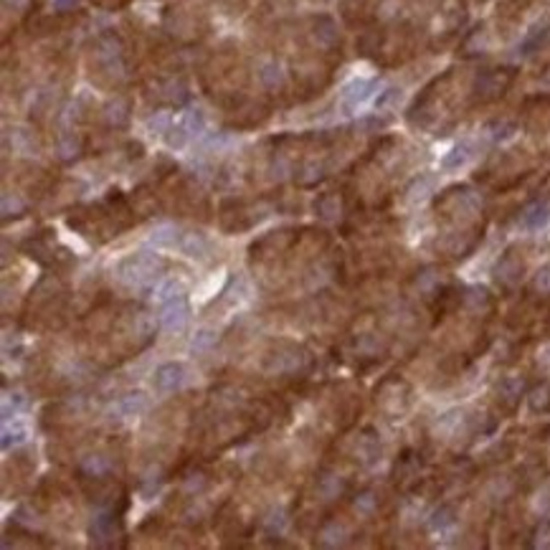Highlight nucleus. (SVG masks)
Listing matches in <instances>:
<instances>
[{
  "instance_id": "nucleus-1",
  "label": "nucleus",
  "mask_w": 550,
  "mask_h": 550,
  "mask_svg": "<svg viewBox=\"0 0 550 550\" xmlns=\"http://www.w3.org/2000/svg\"><path fill=\"white\" fill-rule=\"evenodd\" d=\"M89 66H92V79L100 82V87H117L127 74L125 56H122V43L114 34H101L92 53H89Z\"/></svg>"
},
{
  "instance_id": "nucleus-2",
  "label": "nucleus",
  "mask_w": 550,
  "mask_h": 550,
  "mask_svg": "<svg viewBox=\"0 0 550 550\" xmlns=\"http://www.w3.org/2000/svg\"><path fill=\"white\" fill-rule=\"evenodd\" d=\"M160 269H163V259L155 256V254H148V251H140V254H132L120 262L117 266V279L130 289H140L152 285L158 276H160Z\"/></svg>"
},
{
  "instance_id": "nucleus-3",
  "label": "nucleus",
  "mask_w": 550,
  "mask_h": 550,
  "mask_svg": "<svg viewBox=\"0 0 550 550\" xmlns=\"http://www.w3.org/2000/svg\"><path fill=\"white\" fill-rule=\"evenodd\" d=\"M310 365V355L304 348L289 343V340H279L272 351L264 358V368L275 375H294L302 373Z\"/></svg>"
},
{
  "instance_id": "nucleus-4",
  "label": "nucleus",
  "mask_w": 550,
  "mask_h": 550,
  "mask_svg": "<svg viewBox=\"0 0 550 550\" xmlns=\"http://www.w3.org/2000/svg\"><path fill=\"white\" fill-rule=\"evenodd\" d=\"M375 400H378V406H381L388 416H400V413L409 411V406L413 403V391L403 378L391 375V378H386V381L378 386Z\"/></svg>"
},
{
  "instance_id": "nucleus-5",
  "label": "nucleus",
  "mask_w": 550,
  "mask_h": 550,
  "mask_svg": "<svg viewBox=\"0 0 550 550\" xmlns=\"http://www.w3.org/2000/svg\"><path fill=\"white\" fill-rule=\"evenodd\" d=\"M492 275H495V282H497V287L502 292H515L526 279V256L515 246L507 249L500 256V262L495 264Z\"/></svg>"
},
{
  "instance_id": "nucleus-6",
  "label": "nucleus",
  "mask_w": 550,
  "mask_h": 550,
  "mask_svg": "<svg viewBox=\"0 0 550 550\" xmlns=\"http://www.w3.org/2000/svg\"><path fill=\"white\" fill-rule=\"evenodd\" d=\"M515 79V69H487L477 76L475 82V101L487 104V101L500 100L502 94L510 89Z\"/></svg>"
},
{
  "instance_id": "nucleus-7",
  "label": "nucleus",
  "mask_w": 550,
  "mask_h": 550,
  "mask_svg": "<svg viewBox=\"0 0 550 550\" xmlns=\"http://www.w3.org/2000/svg\"><path fill=\"white\" fill-rule=\"evenodd\" d=\"M89 536H92V543H94L97 548H114V545H117V538H122V523H120V517L112 513L97 515L92 527H89Z\"/></svg>"
},
{
  "instance_id": "nucleus-8",
  "label": "nucleus",
  "mask_w": 550,
  "mask_h": 550,
  "mask_svg": "<svg viewBox=\"0 0 550 550\" xmlns=\"http://www.w3.org/2000/svg\"><path fill=\"white\" fill-rule=\"evenodd\" d=\"M160 323L168 333H183L190 323V304H188L186 294H178L173 300L163 302V313H160Z\"/></svg>"
},
{
  "instance_id": "nucleus-9",
  "label": "nucleus",
  "mask_w": 550,
  "mask_h": 550,
  "mask_svg": "<svg viewBox=\"0 0 550 550\" xmlns=\"http://www.w3.org/2000/svg\"><path fill=\"white\" fill-rule=\"evenodd\" d=\"M186 378H188L186 365L163 363L158 371H155L152 383H155V391H158V393H176V391L183 388Z\"/></svg>"
},
{
  "instance_id": "nucleus-10",
  "label": "nucleus",
  "mask_w": 550,
  "mask_h": 550,
  "mask_svg": "<svg viewBox=\"0 0 550 550\" xmlns=\"http://www.w3.org/2000/svg\"><path fill=\"white\" fill-rule=\"evenodd\" d=\"M352 457H355V462L361 464H373L378 462V457H381V441L375 437V431H363V434H358V437L352 439Z\"/></svg>"
},
{
  "instance_id": "nucleus-11",
  "label": "nucleus",
  "mask_w": 550,
  "mask_h": 550,
  "mask_svg": "<svg viewBox=\"0 0 550 550\" xmlns=\"http://www.w3.org/2000/svg\"><path fill=\"white\" fill-rule=\"evenodd\" d=\"M520 399H523V381L517 378H505L500 386H497V406H500L505 413H513L517 406H520Z\"/></svg>"
},
{
  "instance_id": "nucleus-12",
  "label": "nucleus",
  "mask_w": 550,
  "mask_h": 550,
  "mask_svg": "<svg viewBox=\"0 0 550 550\" xmlns=\"http://www.w3.org/2000/svg\"><path fill=\"white\" fill-rule=\"evenodd\" d=\"M313 38L320 46H325V49L338 46L340 34L335 21H333L330 15H317V18H313Z\"/></svg>"
},
{
  "instance_id": "nucleus-13",
  "label": "nucleus",
  "mask_w": 550,
  "mask_h": 550,
  "mask_svg": "<svg viewBox=\"0 0 550 550\" xmlns=\"http://www.w3.org/2000/svg\"><path fill=\"white\" fill-rule=\"evenodd\" d=\"M348 492V482L343 479L340 475H333V472H325V475L317 477V495H320V500L333 502L343 497Z\"/></svg>"
},
{
  "instance_id": "nucleus-14",
  "label": "nucleus",
  "mask_w": 550,
  "mask_h": 550,
  "mask_svg": "<svg viewBox=\"0 0 550 550\" xmlns=\"http://www.w3.org/2000/svg\"><path fill=\"white\" fill-rule=\"evenodd\" d=\"M178 249L188 254V256L206 259L208 251H211V241L203 236L200 231H183V238H180V246H178Z\"/></svg>"
},
{
  "instance_id": "nucleus-15",
  "label": "nucleus",
  "mask_w": 550,
  "mask_h": 550,
  "mask_svg": "<svg viewBox=\"0 0 550 550\" xmlns=\"http://www.w3.org/2000/svg\"><path fill=\"white\" fill-rule=\"evenodd\" d=\"M269 117V110L256 104V101H249V104H236V112H234V125L238 127H254L264 122Z\"/></svg>"
},
{
  "instance_id": "nucleus-16",
  "label": "nucleus",
  "mask_w": 550,
  "mask_h": 550,
  "mask_svg": "<svg viewBox=\"0 0 550 550\" xmlns=\"http://www.w3.org/2000/svg\"><path fill=\"white\" fill-rule=\"evenodd\" d=\"M419 475H421V459H419V454H413V451L400 454L399 462H396V469H393L396 482H413Z\"/></svg>"
},
{
  "instance_id": "nucleus-17",
  "label": "nucleus",
  "mask_w": 550,
  "mask_h": 550,
  "mask_svg": "<svg viewBox=\"0 0 550 550\" xmlns=\"http://www.w3.org/2000/svg\"><path fill=\"white\" fill-rule=\"evenodd\" d=\"M345 538H348L345 526L330 520V523L320 527V533H317V545H320V548H335V545H345Z\"/></svg>"
},
{
  "instance_id": "nucleus-18",
  "label": "nucleus",
  "mask_w": 550,
  "mask_h": 550,
  "mask_svg": "<svg viewBox=\"0 0 550 550\" xmlns=\"http://www.w3.org/2000/svg\"><path fill=\"white\" fill-rule=\"evenodd\" d=\"M373 89H375V82H371V79H355V82H351V84L345 87V92H343L345 107L352 110L355 104L365 101L371 94H373Z\"/></svg>"
},
{
  "instance_id": "nucleus-19",
  "label": "nucleus",
  "mask_w": 550,
  "mask_h": 550,
  "mask_svg": "<svg viewBox=\"0 0 550 550\" xmlns=\"http://www.w3.org/2000/svg\"><path fill=\"white\" fill-rule=\"evenodd\" d=\"M104 120L114 130H125L130 125V104L125 100H114L104 107Z\"/></svg>"
},
{
  "instance_id": "nucleus-20",
  "label": "nucleus",
  "mask_w": 550,
  "mask_h": 550,
  "mask_svg": "<svg viewBox=\"0 0 550 550\" xmlns=\"http://www.w3.org/2000/svg\"><path fill=\"white\" fill-rule=\"evenodd\" d=\"M314 213L320 218H325V221H335V218H340V213H343V203H340L335 193H325V196H320V198L314 200Z\"/></svg>"
},
{
  "instance_id": "nucleus-21",
  "label": "nucleus",
  "mask_w": 550,
  "mask_h": 550,
  "mask_svg": "<svg viewBox=\"0 0 550 550\" xmlns=\"http://www.w3.org/2000/svg\"><path fill=\"white\" fill-rule=\"evenodd\" d=\"M180 238H183V231L176 228V226H160L152 231L150 241L155 246H163V249H176L180 246Z\"/></svg>"
},
{
  "instance_id": "nucleus-22",
  "label": "nucleus",
  "mask_w": 550,
  "mask_h": 550,
  "mask_svg": "<svg viewBox=\"0 0 550 550\" xmlns=\"http://www.w3.org/2000/svg\"><path fill=\"white\" fill-rule=\"evenodd\" d=\"M148 409V399H145V393H127L122 399L117 400V411L122 413V416H138Z\"/></svg>"
},
{
  "instance_id": "nucleus-23",
  "label": "nucleus",
  "mask_w": 550,
  "mask_h": 550,
  "mask_svg": "<svg viewBox=\"0 0 550 550\" xmlns=\"http://www.w3.org/2000/svg\"><path fill=\"white\" fill-rule=\"evenodd\" d=\"M527 403L530 409L538 413H548L550 411V381L548 383H538L527 393Z\"/></svg>"
},
{
  "instance_id": "nucleus-24",
  "label": "nucleus",
  "mask_w": 550,
  "mask_h": 550,
  "mask_svg": "<svg viewBox=\"0 0 550 550\" xmlns=\"http://www.w3.org/2000/svg\"><path fill=\"white\" fill-rule=\"evenodd\" d=\"M548 216H550V206L545 200H538V203H533V206L523 213V224H526L527 228H538V226H543L548 221Z\"/></svg>"
},
{
  "instance_id": "nucleus-25",
  "label": "nucleus",
  "mask_w": 550,
  "mask_h": 550,
  "mask_svg": "<svg viewBox=\"0 0 550 550\" xmlns=\"http://www.w3.org/2000/svg\"><path fill=\"white\" fill-rule=\"evenodd\" d=\"M56 150H59V158H62L63 163H72L82 152V142H79V138H74V132H63Z\"/></svg>"
},
{
  "instance_id": "nucleus-26",
  "label": "nucleus",
  "mask_w": 550,
  "mask_h": 550,
  "mask_svg": "<svg viewBox=\"0 0 550 550\" xmlns=\"http://www.w3.org/2000/svg\"><path fill=\"white\" fill-rule=\"evenodd\" d=\"M548 36H550V28L548 25H540V28H536L530 36L523 41V46H520V53L523 56H530V53H536V51H540L545 43H548Z\"/></svg>"
},
{
  "instance_id": "nucleus-27",
  "label": "nucleus",
  "mask_w": 550,
  "mask_h": 550,
  "mask_svg": "<svg viewBox=\"0 0 550 550\" xmlns=\"http://www.w3.org/2000/svg\"><path fill=\"white\" fill-rule=\"evenodd\" d=\"M530 294L538 300H548L550 297V264L538 269V275L530 279Z\"/></svg>"
},
{
  "instance_id": "nucleus-28",
  "label": "nucleus",
  "mask_w": 550,
  "mask_h": 550,
  "mask_svg": "<svg viewBox=\"0 0 550 550\" xmlns=\"http://www.w3.org/2000/svg\"><path fill=\"white\" fill-rule=\"evenodd\" d=\"M259 79H262V84L266 89H279L282 84H285V74H282V69H279L275 62L262 63V69H259Z\"/></svg>"
},
{
  "instance_id": "nucleus-29",
  "label": "nucleus",
  "mask_w": 550,
  "mask_h": 550,
  "mask_svg": "<svg viewBox=\"0 0 550 550\" xmlns=\"http://www.w3.org/2000/svg\"><path fill=\"white\" fill-rule=\"evenodd\" d=\"M457 523V513H454V507L451 505H441L437 513L431 515V527L434 530H447Z\"/></svg>"
},
{
  "instance_id": "nucleus-30",
  "label": "nucleus",
  "mask_w": 550,
  "mask_h": 550,
  "mask_svg": "<svg viewBox=\"0 0 550 550\" xmlns=\"http://www.w3.org/2000/svg\"><path fill=\"white\" fill-rule=\"evenodd\" d=\"M188 138H190V132H188L186 125H173L168 132H165V140H168V145H170L173 150L186 148Z\"/></svg>"
},
{
  "instance_id": "nucleus-31",
  "label": "nucleus",
  "mask_w": 550,
  "mask_h": 550,
  "mask_svg": "<svg viewBox=\"0 0 550 550\" xmlns=\"http://www.w3.org/2000/svg\"><path fill=\"white\" fill-rule=\"evenodd\" d=\"M216 345V333L211 330H200L193 338V355H206Z\"/></svg>"
},
{
  "instance_id": "nucleus-32",
  "label": "nucleus",
  "mask_w": 550,
  "mask_h": 550,
  "mask_svg": "<svg viewBox=\"0 0 550 550\" xmlns=\"http://www.w3.org/2000/svg\"><path fill=\"white\" fill-rule=\"evenodd\" d=\"M469 155H472V152H469V145H457V148L444 158V168H447V170H454V168H459V165L467 163Z\"/></svg>"
},
{
  "instance_id": "nucleus-33",
  "label": "nucleus",
  "mask_w": 550,
  "mask_h": 550,
  "mask_svg": "<svg viewBox=\"0 0 550 550\" xmlns=\"http://www.w3.org/2000/svg\"><path fill=\"white\" fill-rule=\"evenodd\" d=\"M533 548H550V520H543L536 530H533Z\"/></svg>"
},
{
  "instance_id": "nucleus-34",
  "label": "nucleus",
  "mask_w": 550,
  "mask_h": 550,
  "mask_svg": "<svg viewBox=\"0 0 550 550\" xmlns=\"http://www.w3.org/2000/svg\"><path fill=\"white\" fill-rule=\"evenodd\" d=\"M25 439V429L21 424H5V429H3V447L8 449L13 444H18V441H24Z\"/></svg>"
},
{
  "instance_id": "nucleus-35",
  "label": "nucleus",
  "mask_w": 550,
  "mask_h": 550,
  "mask_svg": "<svg viewBox=\"0 0 550 550\" xmlns=\"http://www.w3.org/2000/svg\"><path fill=\"white\" fill-rule=\"evenodd\" d=\"M11 211L13 216H21V213H24V203L18 198L11 200V196L5 193V196H3V213H5V221L11 218Z\"/></svg>"
},
{
  "instance_id": "nucleus-36",
  "label": "nucleus",
  "mask_w": 550,
  "mask_h": 550,
  "mask_svg": "<svg viewBox=\"0 0 550 550\" xmlns=\"http://www.w3.org/2000/svg\"><path fill=\"white\" fill-rule=\"evenodd\" d=\"M183 125L188 127V132H190V135H198L200 130H203V112H198V110L188 112L186 122H183Z\"/></svg>"
},
{
  "instance_id": "nucleus-37",
  "label": "nucleus",
  "mask_w": 550,
  "mask_h": 550,
  "mask_svg": "<svg viewBox=\"0 0 550 550\" xmlns=\"http://www.w3.org/2000/svg\"><path fill=\"white\" fill-rule=\"evenodd\" d=\"M168 122H170V117H168L165 112L155 114V117L150 120V130H152V132H168V130H170V127H168Z\"/></svg>"
},
{
  "instance_id": "nucleus-38",
  "label": "nucleus",
  "mask_w": 550,
  "mask_h": 550,
  "mask_svg": "<svg viewBox=\"0 0 550 550\" xmlns=\"http://www.w3.org/2000/svg\"><path fill=\"white\" fill-rule=\"evenodd\" d=\"M130 0H94V5H100L104 11H120V8H125Z\"/></svg>"
},
{
  "instance_id": "nucleus-39",
  "label": "nucleus",
  "mask_w": 550,
  "mask_h": 550,
  "mask_svg": "<svg viewBox=\"0 0 550 550\" xmlns=\"http://www.w3.org/2000/svg\"><path fill=\"white\" fill-rule=\"evenodd\" d=\"M74 5H76V0H56V11H59V13L72 11Z\"/></svg>"
}]
</instances>
